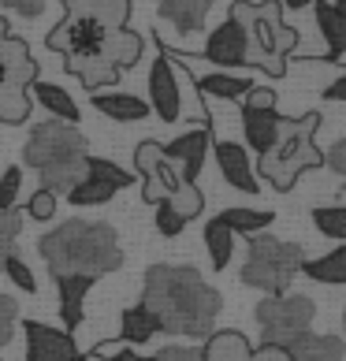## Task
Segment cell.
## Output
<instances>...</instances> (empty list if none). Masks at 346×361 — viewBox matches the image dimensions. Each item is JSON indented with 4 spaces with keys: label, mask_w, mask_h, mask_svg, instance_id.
<instances>
[{
    "label": "cell",
    "mask_w": 346,
    "mask_h": 361,
    "mask_svg": "<svg viewBox=\"0 0 346 361\" xmlns=\"http://www.w3.org/2000/svg\"><path fill=\"white\" fill-rule=\"evenodd\" d=\"M142 302L161 320V331L186 339H209L220 313V290L209 287L194 264H149Z\"/></svg>",
    "instance_id": "obj_1"
},
{
    "label": "cell",
    "mask_w": 346,
    "mask_h": 361,
    "mask_svg": "<svg viewBox=\"0 0 346 361\" xmlns=\"http://www.w3.org/2000/svg\"><path fill=\"white\" fill-rule=\"evenodd\" d=\"M37 253L45 257L52 279L56 276H89L101 279L123 269L116 227L101 220H68L37 238Z\"/></svg>",
    "instance_id": "obj_2"
},
{
    "label": "cell",
    "mask_w": 346,
    "mask_h": 361,
    "mask_svg": "<svg viewBox=\"0 0 346 361\" xmlns=\"http://www.w3.org/2000/svg\"><path fill=\"white\" fill-rule=\"evenodd\" d=\"M231 19H238L246 30V63H254L272 78L283 75L287 56L298 45V30L283 23V4L279 0H261V4L235 0Z\"/></svg>",
    "instance_id": "obj_3"
},
{
    "label": "cell",
    "mask_w": 346,
    "mask_h": 361,
    "mask_svg": "<svg viewBox=\"0 0 346 361\" xmlns=\"http://www.w3.org/2000/svg\"><path fill=\"white\" fill-rule=\"evenodd\" d=\"M316 130H321V112H305L302 119H287L279 142L264 157H257V176H264L276 190H290L302 171L321 168L324 153L316 149Z\"/></svg>",
    "instance_id": "obj_4"
},
{
    "label": "cell",
    "mask_w": 346,
    "mask_h": 361,
    "mask_svg": "<svg viewBox=\"0 0 346 361\" xmlns=\"http://www.w3.org/2000/svg\"><path fill=\"white\" fill-rule=\"evenodd\" d=\"M305 253L298 243H283L276 235H254L242 261V283L264 294H287L295 276H302Z\"/></svg>",
    "instance_id": "obj_5"
},
{
    "label": "cell",
    "mask_w": 346,
    "mask_h": 361,
    "mask_svg": "<svg viewBox=\"0 0 346 361\" xmlns=\"http://www.w3.org/2000/svg\"><path fill=\"white\" fill-rule=\"evenodd\" d=\"M257 328H261V343L272 346H290L298 336L313 331L316 320V302L309 294H268L257 302Z\"/></svg>",
    "instance_id": "obj_6"
},
{
    "label": "cell",
    "mask_w": 346,
    "mask_h": 361,
    "mask_svg": "<svg viewBox=\"0 0 346 361\" xmlns=\"http://www.w3.org/2000/svg\"><path fill=\"white\" fill-rule=\"evenodd\" d=\"M86 135L78 130L75 123H63V119H45L30 130V138L23 145V164L34 168L37 176L49 168H60V164H71V160H86Z\"/></svg>",
    "instance_id": "obj_7"
},
{
    "label": "cell",
    "mask_w": 346,
    "mask_h": 361,
    "mask_svg": "<svg viewBox=\"0 0 346 361\" xmlns=\"http://www.w3.org/2000/svg\"><path fill=\"white\" fill-rule=\"evenodd\" d=\"M149 109L161 116L164 123L183 119V90H179V75H175L168 56H156L153 68H149Z\"/></svg>",
    "instance_id": "obj_8"
},
{
    "label": "cell",
    "mask_w": 346,
    "mask_h": 361,
    "mask_svg": "<svg viewBox=\"0 0 346 361\" xmlns=\"http://www.w3.org/2000/svg\"><path fill=\"white\" fill-rule=\"evenodd\" d=\"M23 339H26V354L42 357V361H78V346L71 339V331L63 328H49L42 320H26L23 324Z\"/></svg>",
    "instance_id": "obj_9"
},
{
    "label": "cell",
    "mask_w": 346,
    "mask_h": 361,
    "mask_svg": "<svg viewBox=\"0 0 346 361\" xmlns=\"http://www.w3.org/2000/svg\"><path fill=\"white\" fill-rule=\"evenodd\" d=\"M209 145H212L209 130L194 127V130H186V135L164 142V157L179 168V176L186 183H197V176H202V168H205V157H209Z\"/></svg>",
    "instance_id": "obj_10"
},
{
    "label": "cell",
    "mask_w": 346,
    "mask_h": 361,
    "mask_svg": "<svg viewBox=\"0 0 346 361\" xmlns=\"http://www.w3.org/2000/svg\"><path fill=\"white\" fill-rule=\"evenodd\" d=\"M37 82V60L30 56L23 37L0 42V93L4 90H30Z\"/></svg>",
    "instance_id": "obj_11"
},
{
    "label": "cell",
    "mask_w": 346,
    "mask_h": 361,
    "mask_svg": "<svg viewBox=\"0 0 346 361\" xmlns=\"http://www.w3.org/2000/svg\"><path fill=\"white\" fill-rule=\"evenodd\" d=\"M202 56L212 60L216 68H242L246 63V30H242V23L228 16L216 30L209 34Z\"/></svg>",
    "instance_id": "obj_12"
},
{
    "label": "cell",
    "mask_w": 346,
    "mask_h": 361,
    "mask_svg": "<svg viewBox=\"0 0 346 361\" xmlns=\"http://www.w3.org/2000/svg\"><path fill=\"white\" fill-rule=\"evenodd\" d=\"M212 153H216V168H220V176L228 186H235V190H242V194H257V171L254 164H249V153H246V145H238V142H216L212 145Z\"/></svg>",
    "instance_id": "obj_13"
},
{
    "label": "cell",
    "mask_w": 346,
    "mask_h": 361,
    "mask_svg": "<svg viewBox=\"0 0 346 361\" xmlns=\"http://www.w3.org/2000/svg\"><path fill=\"white\" fill-rule=\"evenodd\" d=\"M283 123H287V119L279 116L276 109H242V135H246V145L257 157H264L279 142Z\"/></svg>",
    "instance_id": "obj_14"
},
{
    "label": "cell",
    "mask_w": 346,
    "mask_h": 361,
    "mask_svg": "<svg viewBox=\"0 0 346 361\" xmlns=\"http://www.w3.org/2000/svg\"><path fill=\"white\" fill-rule=\"evenodd\" d=\"M93 109L101 116L116 119V123H142V119H149V101L145 97H135V93H119V90H101L93 93Z\"/></svg>",
    "instance_id": "obj_15"
},
{
    "label": "cell",
    "mask_w": 346,
    "mask_h": 361,
    "mask_svg": "<svg viewBox=\"0 0 346 361\" xmlns=\"http://www.w3.org/2000/svg\"><path fill=\"white\" fill-rule=\"evenodd\" d=\"M97 279L89 276H56V290H60V320L63 331H71L82 324V310H86V294Z\"/></svg>",
    "instance_id": "obj_16"
},
{
    "label": "cell",
    "mask_w": 346,
    "mask_h": 361,
    "mask_svg": "<svg viewBox=\"0 0 346 361\" xmlns=\"http://www.w3.org/2000/svg\"><path fill=\"white\" fill-rule=\"evenodd\" d=\"M209 8H212V0H156L161 19H168L179 34L202 30L205 19H209Z\"/></svg>",
    "instance_id": "obj_17"
},
{
    "label": "cell",
    "mask_w": 346,
    "mask_h": 361,
    "mask_svg": "<svg viewBox=\"0 0 346 361\" xmlns=\"http://www.w3.org/2000/svg\"><path fill=\"white\" fill-rule=\"evenodd\" d=\"M153 336H161V320H156V313L145 302L127 305L123 317H119V339H123L127 346H142Z\"/></svg>",
    "instance_id": "obj_18"
},
{
    "label": "cell",
    "mask_w": 346,
    "mask_h": 361,
    "mask_svg": "<svg viewBox=\"0 0 346 361\" xmlns=\"http://www.w3.org/2000/svg\"><path fill=\"white\" fill-rule=\"evenodd\" d=\"M287 354L295 361H342L346 343L339 336H316V331H305L295 343L287 346Z\"/></svg>",
    "instance_id": "obj_19"
},
{
    "label": "cell",
    "mask_w": 346,
    "mask_h": 361,
    "mask_svg": "<svg viewBox=\"0 0 346 361\" xmlns=\"http://www.w3.org/2000/svg\"><path fill=\"white\" fill-rule=\"evenodd\" d=\"M183 183H186V179L179 176V168L171 164L168 157H161V160H156V164H153V168L142 176V197H145L149 205H156V202H168V197L175 194Z\"/></svg>",
    "instance_id": "obj_20"
},
{
    "label": "cell",
    "mask_w": 346,
    "mask_h": 361,
    "mask_svg": "<svg viewBox=\"0 0 346 361\" xmlns=\"http://www.w3.org/2000/svg\"><path fill=\"white\" fill-rule=\"evenodd\" d=\"M30 97L42 104L52 119H63V123H78V119H82L75 97L63 86H56V82H42V78H37V82L30 86Z\"/></svg>",
    "instance_id": "obj_21"
},
{
    "label": "cell",
    "mask_w": 346,
    "mask_h": 361,
    "mask_svg": "<svg viewBox=\"0 0 346 361\" xmlns=\"http://www.w3.org/2000/svg\"><path fill=\"white\" fill-rule=\"evenodd\" d=\"M254 346L242 331H212L202 346V361H249Z\"/></svg>",
    "instance_id": "obj_22"
},
{
    "label": "cell",
    "mask_w": 346,
    "mask_h": 361,
    "mask_svg": "<svg viewBox=\"0 0 346 361\" xmlns=\"http://www.w3.org/2000/svg\"><path fill=\"white\" fill-rule=\"evenodd\" d=\"M197 90L205 93V97H220V101H242L254 82H249L246 75H231V71H212V75H202L197 78Z\"/></svg>",
    "instance_id": "obj_23"
},
{
    "label": "cell",
    "mask_w": 346,
    "mask_h": 361,
    "mask_svg": "<svg viewBox=\"0 0 346 361\" xmlns=\"http://www.w3.org/2000/svg\"><path fill=\"white\" fill-rule=\"evenodd\" d=\"M142 34H135V30H112V37H109V45H104V60L112 63V68H119V71H127V68H135V63L142 60Z\"/></svg>",
    "instance_id": "obj_24"
},
{
    "label": "cell",
    "mask_w": 346,
    "mask_h": 361,
    "mask_svg": "<svg viewBox=\"0 0 346 361\" xmlns=\"http://www.w3.org/2000/svg\"><path fill=\"white\" fill-rule=\"evenodd\" d=\"M220 220L228 224L235 235H249V238H254V235H264V231H268V227L276 224V216H272L268 209H246V205L223 209Z\"/></svg>",
    "instance_id": "obj_25"
},
{
    "label": "cell",
    "mask_w": 346,
    "mask_h": 361,
    "mask_svg": "<svg viewBox=\"0 0 346 361\" xmlns=\"http://www.w3.org/2000/svg\"><path fill=\"white\" fill-rule=\"evenodd\" d=\"M63 68H68L75 78H82V86L89 93H101L104 86H116L119 78V68H112L109 60H63Z\"/></svg>",
    "instance_id": "obj_26"
},
{
    "label": "cell",
    "mask_w": 346,
    "mask_h": 361,
    "mask_svg": "<svg viewBox=\"0 0 346 361\" xmlns=\"http://www.w3.org/2000/svg\"><path fill=\"white\" fill-rule=\"evenodd\" d=\"M316 26H321L324 42H328V56L335 60L346 52V16L335 8V4H324L316 0Z\"/></svg>",
    "instance_id": "obj_27"
},
{
    "label": "cell",
    "mask_w": 346,
    "mask_h": 361,
    "mask_svg": "<svg viewBox=\"0 0 346 361\" xmlns=\"http://www.w3.org/2000/svg\"><path fill=\"white\" fill-rule=\"evenodd\" d=\"M205 250H209L212 269H216V272H223L231 264V257H235V231L220 216H212L205 224Z\"/></svg>",
    "instance_id": "obj_28"
},
{
    "label": "cell",
    "mask_w": 346,
    "mask_h": 361,
    "mask_svg": "<svg viewBox=\"0 0 346 361\" xmlns=\"http://www.w3.org/2000/svg\"><path fill=\"white\" fill-rule=\"evenodd\" d=\"M302 276L316 279V283H346V243L335 246L324 257H313L302 264Z\"/></svg>",
    "instance_id": "obj_29"
},
{
    "label": "cell",
    "mask_w": 346,
    "mask_h": 361,
    "mask_svg": "<svg viewBox=\"0 0 346 361\" xmlns=\"http://www.w3.org/2000/svg\"><path fill=\"white\" fill-rule=\"evenodd\" d=\"M116 194L119 190H116L112 183H104V179H97V176H89V171H86L82 183L71 186L63 197H68V205H75V209H89V205H109Z\"/></svg>",
    "instance_id": "obj_30"
},
{
    "label": "cell",
    "mask_w": 346,
    "mask_h": 361,
    "mask_svg": "<svg viewBox=\"0 0 346 361\" xmlns=\"http://www.w3.org/2000/svg\"><path fill=\"white\" fill-rule=\"evenodd\" d=\"M313 227L324 238H335V243H346V205H316L309 212Z\"/></svg>",
    "instance_id": "obj_31"
},
{
    "label": "cell",
    "mask_w": 346,
    "mask_h": 361,
    "mask_svg": "<svg viewBox=\"0 0 346 361\" xmlns=\"http://www.w3.org/2000/svg\"><path fill=\"white\" fill-rule=\"evenodd\" d=\"M82 176H86V160H71V164H60V168L42 171V186L60 197V194H68L71 186L82 183Z\"/></svg>",
    "instance_id": "obj_32"
},
{
    "label": "cell",
    "mask_w": 346,
    "mask_h": 361,
    "mask_svg": "<svg viewBox=\"0 0 346 361\" xmlns=\"http://www.w3.org/2000/svg\"><path fill=\"white\" fill-rule=\"evenodd\" d=\"M168 205L175 209V212H179V216H183L186 224H190V220L197 216V212L205 209V194L197 190V183H183L179 190H175V194L168 197Z\"/></svg>",
    "instance_id": "obj_33"
},
{
    "label": "cell",
    "mask_w": 346,
    "mask_h": 361,
    "mask_svg": "<svg viewBox=\"0 0 346 361\" xmlns=\"http://www.w3.org/2000/svg\"><path fill=\"white\" fill-rule=\"evenodd\" d=\"M86 171H89V176H97V179H104V183H112L116 190H127V186L138 179V176H127L123 168L112 164V160H104V157H86Z\"/></svg>",
    "instance_id": "obj_34"
},
{
    "label": "cell",
    "mask_w": 346,
    "mask_h": 361,
    "mask_svg": "<svg viewBox=\"0 0 346 361\" xmlns=\"http://www.w3.org/2000/svg\"><path fill=\"white\" fill-rule=\"evenodd\" d=\"M19 235H23V216L16 209H0V264H4L8 253H16Z\"/></svg>",
    "instance_id": "obj_35"
},
{
    "label": "cell",
    "mask_w": 346,
    "mask_h": 361,
    "mask_svg": "<svg viewBox=\"0 0 346 361\" xmlns=\"http://www.w3.org/2000/svg\"><path fill=\"white\" fill-rule=\"evenodd\" d=\"M0 269H4V276H8L11 283H16V287L23 290V294H37V279H34V269H30V264H26V261L19 257V253H8Z\"/></svg>",
    "instance_id": "obj_36"
},
{
    "label": "cell",
    "mask_w": 346,
    "mask_h": 361,
    "mask_svg": "<svg viewBox=\"0 0 346 361\" xmlns=\"http://www.w3.org/2000/svg\"><path fill=\"white\" fill-rule=\"evenodd\" d=\"M93 16L112 30H123L130 19V0H93Z\"/></svg>",
    "instance_id": "obj_37"
},
{
    "label": "cell",
    "mask_w": 346,
    "mask_h": 361,
    "mask_svg": "<svg viewBox=\"0 0 346 361\" xmlns=\"http://www.w3.org/2000/svg\"><path fill=\"white\" fill-rule=\"evenodd\" d=\"M23 194V168L11 164L0 171V209H16Z\"/></svg>",
    "instance_id": "obj_38"
},
{
    "label": "cell",
    "mask_w": 346,
    "mask_h": 361,
    "mask_svg": "<svg viewBox=\"0 0 346 361\" xmlns=\"http://www.w3.org/2000/svg\"><path fill=\"white\" fill-rule=\"evenodd\" d=\"M23 212H26L30 220H52V216H56V194L45 190V186H37V190L26 197Z\"/></svg>",
    "instance_id": "obj_39"
},
{
    "label": "cell",
    "mask_w": 346,
    "mask_h": 361,
    "mask_svg": "<svg viewBox=\"0 0 346 361\" xmlns=\"http://www.w3.org/2000/svg\"><path fill=\"white\" fill-rule=\"evenodd\" d=\"M153 224H156V235H164V238H179V235H183V227H186V220H183L168 202H156V209H153Z\"/></svg>",
    "instance_id": "obj_40"
},
{
    "label": "cell",
    "mask_w": 346,
    "mask_h": 361,
    "mask_svg": "<svg viewBox=\"0 0 346 361\" xmlns=\"http://www.w3.org/2000/svg\"><path fill=\"white\" fill-rule=\"evenodd\" d=\"M93 354H97V357H104V361H153V357L138 354L135 346H127L123 339H112V343H97V346H93Z\"/></svg>",
    "instance_id": "obj_41"
},
{
    "label": "cell",
    "mask_w": 346,
    "mask_h": 361,
    "mask_svg": "<svg viewBox=\"0 0 346 361\" xmlns=\"http://www.w3.org/2000/svg\"><path fill=\"white\" fill-rule=\"evenodd\" d=\"M16 320H19V302L11 294H0V346H8L16 336Z\"/></svg>",
    "instance_id": "obj_42"
},
{
    "label": "cell",
    "mask_w": 346,
    "mask_h": 361,
    "mask_svg": "<svg viewBox=\"0 0 346 361\" xmlns=\"http://www.w3.org/2000/svg\"><path fill=\"white\" fill-rule=\"evenodd\" d=\"M153 361H202V346H179V343H171V346H164V350H156Z\"/></svg>",
    "instance_id": "obj_43"
},
{
    "label": "cell",
    "mask_w": 346,
    "mask_h": 361,
    "mask_svg": "<svg viewBox=\"0 0 346 361\" xmlns=\"http://www.w3.org/2000/svg\"><path fill=\"white\" fill-rule=\"evenodd\" d=\"M324 164L335 171V176H342V190H346V135L324 153Z\"/></svg>",
    "instance_id": "obj_44"
},
{
    "label": "cell",
    "mask_w": 346,
    "mask_h": 361,
    "mask_svg": "<svg viewBox=\"0 0 346 361\" xmlns=\"http://www.w3.org/2000/svg\"><path fill=\"white\" fill-rule=\"evenodd\" d=\"M242 109H276V90L268 86H254L242 97Z\"/></svg>",
    "instance_id": "obj_45"
},
{
    "label": "cell",
    "mask_w": 346,
    "mask_h": 361,
    "mask_svg": "<svg viewBox=\"0 0 346 361\" xmlns=\"http://www.w3.org/2000/svg\"><path fill=\"white\" fill-rule=\"evenodd\" d=\"M0 4L11 8V11H16V16H23V19H37V16L45 11L49 0H0Z\"/></svg>",
    "instance_id": "obj_46"
},
{
    "label": "cell",
    "mask_w": 346,
    "mask_h": 361,
    "mask_svg": "<svg viewBox=\"0 0 346 361\" xmlns=\"http://www.w3.org/2000/svg\"><path fill=\"white\" fill-rule=\"evenodd\" d=\"M249 361H295L287 354V346H272V343H261L254 354H249Z\"/></svg>",
    "instance_id": "obj_47"
},
{
    "label": "cell",
    "mask_w": 346,
    "mask_h": 361,
    "mask_svg": "<svg viewBox=\"0 0 346 361\" xmlns=\"http://www.w3.org/2000/svg\"><path fill=\"white\" fill-rule=\"evenodd\" d=\"M63 16H93V0H63Z\"/></svg>",
    "instance_id": "obj_48"
},
{
    "label": "cell",
    "mask_w": 346,
    "mask_h": 361,
    "mask_svg": "<svg viewBox=\"0 0 346 361\" xmlns=\"http://www.w3.org/2000/svg\"><path fill=\"white\" fill-rule=\"evenodd\" d=\"M324 101H346V71L331 86H324Z\"/></svg>",
    "instance_id": "obj_49"
},
{
    "label": "cell",
    "mask_w": 346,
    "mask_h": 361,
    "mask_svg": "<svg viewBox=\"0 0 346 361\" xmlns=\"http://www.w3.org/2000/svg\"><path fill=\"white\" fill-rule=\"evenodd\" d=\"M283 8H290V11H302V8H309V4H316V0H279Z\"/></svg>",
    "instance_id": "obj_50"
},
{
    "label": "cell",
    "mask_w": 346,
    "mask_h": 361,
    "mask_svg": "<svg viewBox=\"0 0 346 361\" xmlns=\"http://www.w3.org/2000/svg\"><path fill=\"white\" fill-rule=\"evenodd\" d=\"M4 37H11V34H8V19L0 16V42H4Z\"/></svg>",
    "instance_id": "obj_51"
},
{
    "label": "cell",
    "mask_w": 346,
    "mask_h": 361,
    "mask_svg": "<svg viewBox=\"0 0 346 361\" xmlns=\"http://www.w3.org/2000/svg\"><path fill=\"white\" fill-rule=\"evenodd\" d=\"M335 8L342 11V16H346V0H335Z\"/></svg>",
    "instance_id": "obj_52"
},
{
    "label": "cell",
    "mask_w": 346,
    "mask_h": 361,
    "mask_svg": "<svg viewBox=\"0 0 346 361\" xmlns=\"http://www.w3.org/2000/svg\"><path fill=\"white\" fill-rule=\"evenodd\" d=\"M342 336H346V310H342Z\"/></svg>",
    "instance_id": "obj_53"
},
{
    "label": "cell",
    "mask_w": 346,
    "mask_h": 361,
    "mask_svg": "<svg viewBox=\"0 0 346 361\" xmlns=\"http://www.w3.org/2000/svg\"><path fill=\"white\" fill-rule=\"evenodd\" d=\"M26 361H42V357H30V354H26Z\"/></svg>",
    "instance_id": "obj_54"
},
{
    "label": "cell",
    "mask_w": 346,
    "mask_h": 361,
    "mask_svg": "<svg viewBox=\"0 0 346 361\" xmlns=\"http://www.w3.org/2000/svg\"><path fill=\"white\" fill-rule=\"evenodd\" d=\"M78 361H89V357H78Z\"/></svg>",
    "instance_id": "obj_55"
},
{
    "label": "cell",
    "mask_w": 346,
    "mask_h": 361,
    "mask_svg": "<svg viewBox=\"0 0 346 361\" xmlns=\"http://www.w3.org/2000/svg\"><path fill=\"white\" fill-rule=\"evenodd\" d=\"M0 361H4V357H0Z\"/></svg>",
    "instance_id": "obj_56"
}]
</instances>
